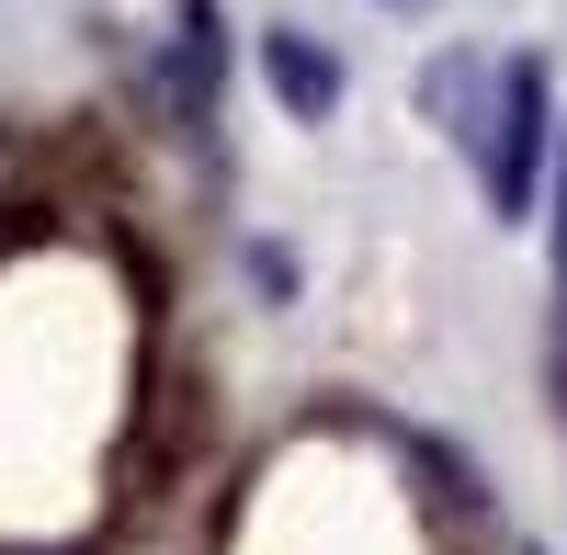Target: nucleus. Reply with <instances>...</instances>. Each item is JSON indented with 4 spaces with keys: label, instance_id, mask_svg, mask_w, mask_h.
<instances>
[{
    "label": "nucleus",
    "instance_id": "nucleus-3",
    "mask_svg": "<svg viewBox=\"0 0 567 555\" xmlns=\"http://www.w3.org/2000/svg\"><path fill=\"white\" fill-rule=\"evenodd\" d=\"M171 114H216V0H182V34H171Z\"/></svg>",
    "mask_w": 567,
    "mask_h": 555
},
{
    "label": "nucleus",
    "instance_id": "nucleus-1",
    "mask_svg": "<svg viewBox=\"0 0 567 555\" xmlns=\"http://www.w3.org/2000/svg\"><path fill=\"white\" fill-rule=\"evenodd\" d=\"M545 136H556V91H545V57H511V69H499V103H488V205H499V216H534V170H545Z\"/></svg>",
    "mask_w": 567,
    "mask_h": 555
},
{
    "label": "nucleus",
    "instance_id": "nucleus-4",
    "mask_svg": "<svg viewBox=\"0 0 567 555\" xmlns=\"http://www.w3.org/2000/svg\"><path fill=\"white\" fill-rule=\"evenodd\" d=\"M556 397H567V181H556Z\"/></svg>",
    "mask_w": 567,
    "mask_h": 555
},
{
    "label": "nucleus",
    "instance_id": "nucleus-2",
    "mask_svg": "<svg viewBox=\"0 0 567 555\" xmlns=\"http://www.w3.org/2000/svg\"><path fill=\"white\" fill-rule=\"evenodd\" d=\"M261 69H272V91H284L296 114H329V103H341V69H329V45H318L307 23H272Z\"/></svg>",
    "mask_w": 567,
    "mask_h": 555
}]
</instances>
